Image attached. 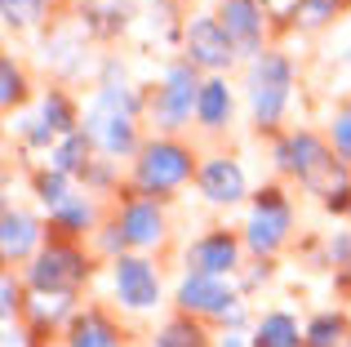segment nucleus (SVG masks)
I'll return each mask as SVG.
<instances>
[{
    "instance_id": "obj_24",
    "label": "nucleus",
    "mask_w": 351,
    "mask_h": 347,
    "mask_svg": "<svg viewBox=\"0 0 351 347\" xmlns=\"http://www.w3.org/2000/svg\"><path fill=\"white\" fill-rule=\"evenodd\" d=\"M347 9H351V0H298L293 23H298L302 32H325V27H334Z\"/></svg>"
},
{
    "instance_id": "obj_32",
    "label": "nucleus",
    "mask_w": 351,
    "mask_h": 347,
    "mask_svg": "<svg viewBox=\"0 0 351 347\" xmlns=\"http://www.w3.org/2000/svg\"><path fill=\"white\" fill-rule=\"evenodd\" d=\"M347 218H351V214H347Z\"/></svg>"
},
{
    "instance_id": "obj_1",
    "label": "nucleus",
    "mask_w": 351,
    "mask_h": 347,
    "mask_svg": "<svg viewBox=\"0 0 351 347\" xmlns=\"http://www.w3.org/2000/svg\"><path fill=\"white\" fill-rule=\"evenodd\" d=\"M271 160L285 178H293L311 196H320V205L338 191H351V165L334 156L329 139L316 130H289L280 139H271Z\"/></svg>"
},
{
    "instance_id": "obj_11",
    "label": "nucleus",
    "mask_w": 351,
    "mask_h": 347,
    "mask_svg": "<svg viewBox=\"0 0 351 347\" xmlns=\"http://www.w3.org/2000/svg\"><path fill=\"white\" fill-rule=\"evenodd\" d=\"M240 259H245V236L232 232V227H209V232L196 236V241L187 245V254H182L191 276H223V280L236 276Z\"/></svg>"
},
{
    "instance_id": "obj_21",
    "label": "nucleus",
    "mask_w": 351,
    "mask_h": 347,
    "mask_svg": "<svg viewBox=\"0 0 351 347\" xmlns=\"http://www.w3.org/2000/svg\"><path fill=\"white\" fill-rule=\"evenodd\" d=\"M40 125H49L58 139H67V134H76L80 125V107H76V98L67 94V89H45V98H40Z\"/></svg>"
},
{
    "instance_id": "obj_20",
    "label": "nucleus",
    "mask_w": 351,
    "mask_h": 347,
    "mask_svg": "<svg viewBox=\"0 0 351 347\" xmlns=\"http://www.w3.org/2000/svg\"><path fill=\"white\" fill-rule=\"evenodd\" d=\"M94 143H89V134L85 130H76V134H67V139H58L53 143V152H49V169H58V174H67V178H80V174L89 169V160H94Z\"/></svg>"
},
{
    "instance_id": "obj_8",
    "label": "nucleus",
    "mask_w": 351,
    "mask_h": 347,
    "mask_svg": "<svg viewBox=\"0 0 351 347\" xmlns=\"http://www.w3.org/2000/svg\"><path fill=\"white\" fill-rule=\"evenodd\" d=\"M182 58H187L191 67H200L205 76H227L240 53H236L232 36L223 32L218 14H191L187 23H182Z\"/></svg>"
},
{
    "instance_id": "obj_22",
    "label": "nucleus",
    "mask_w": 351,
    "mask_h": 347,
    "mask_svg": "<svg viewBox=\"0 0 351 347\" xmlns=\"http://www.w3.org/2000/svg\"><path fill=\"white\" fill-rule=\"evenodd\" d=\"M249 347H302V330L298 321H293L289 312H263L254 325V339H249Z\"/></svg>"
},
{
    "instance_id": "obj_13",
    "label": "nucleus",
    "mask_w": 351,
    "mask_h": 347,
    "mask_svg": "<svg viewBox=\"0 0 351 347\" xmlns=\"http://www.w3.org/2000/svg\"><path fill=\"white\" fill-rule=\"evenodd\" d=\"M218 23L232 36L240 58L254 62L258 53H267V9H263V0H218Z\"/></svg>"
},
{
    "instance_id": "obj_10",
    "label": "nucleus",
    "mask_w": 351,
    "mask_h": 347,
    "mask_svg": "<svg viewBox=\"0 0 351 347\" xmlns=\"http://www.w3.org/2000/svg\"><path fill=\"white\" fill-rule=\"evenodd\" d=\"M116 223L125 232L129 250L134 254H152L169 241V218H165V205L152 196H138V191H125V200L116 205Z\"/></svg>"
},
{
    "instance_id": "obj_7",
    "label": "nucleus",
    "mask_w": 351,
    "mask_h": 347,
    "mask_svg": "<svg viewBox=\"0 0 351 347\" xmlns=\"http://www.w3.org/2000/svg\"><path fill=\"white\" fill-rule=\"evenodd\" d=\"M173 312H187L196 321H223L227 330L245 325L240 294H236L232 280H223V276H191V272H182L178 289H173Z\"/></svg>"
},
{
    "instance_id": "obj_26",
    "label": "nucleus",
    "mask_w": 351,
    "mask_h": 347,
    "mask_svg": "<svg viewBox=\"0 0 351 347\" xmlns=\"http://www.w3.org/2000/svg\"><path fill=\"white\" fill-rule=\"evenodd\" d=\"M32 191H36V200H40L45 209H58L62 200L71 196V178L58 174V169H36L32 174Z\"/></svg>"
},
{
    "instance_id": "obj_23",
    "label": "nucleus",
    "mask_w": 351,
    "mask_h": 347,
    "mask_svg": "<svg viewBox=\"0 0 351 347\" xmlns=\"http://www.w3.org/2000/svg\"><path fill=\"white\" fill-rule=\"evenodd\" d=\"M32 98V76H27V67L14 58V53H5L0 58V112H18V107Z\"/></svg>"
},
{
    "instance_id": "obj_29",
    "label": "nucleus",
    "mask_w": 351,
    "mask_h": 347,
    "mask_svg": "<svg viewBox=\"0 0 351 347\" xmlns=\"http://www.w3.org/2000/svg\"><path fill=\"white\" fill-rule=\"evenodd\" d=\"M329 267H351V232H343V236H334V245H329Z\"/></svg>"
},
{
    "instance_id": "obj_31",
    "label": "nucleus",
    "mask_w": 351,
    "mask_h": 347,
    "mask_svg": "<svg viewBox=\"0 0 351 347\" xmlns=\"http://www.w3.org/2000/svg\"><path fill=\"white\" fill-rule=\"evenodd\" d=\"M334 280H338V289H343V294H351V267H343Z\"/></svg>"
},
{
    "instance_id": "obj_17",
    "label": "nucleus",
    "mask_w": 351,
    "mask_h": 347,
    "mask_svg": "<svg viewBox=\"0 0 351 347\" xmlns=\"http://www.w3.org/2000/svg\"><path fill=\"white\" fill-rule=\"evenodd\" d=\"M232 112H236V98H232L227 76H205V85H200V103H196V125L205 134H223L227 125H232Z\"/></svg>"
},
{
    "instance_id": "obj_16",
    "label": "nucleus",
    "mask_w": 351,
    "mask_h": 347,
    "mask_svg": "<svg viewBox=\"0 0 351 347\" xmlns=\"http://www.w3.org/2000/svg\"><path fill=\"white\" fill-rule=\"evenodd\" d=\"M62 347H129V334L116 325V316L98 303H85L62 330Z\"/></svg>"
},
{
    "instance_id": "obj_28",
    "label": "nucleus",
    "mask_w": 351,
    "mask_h": 347,
    "mask_svg": "<svg viewBox=\"0 0 351 347\" xmlns=\"http://www.w3.org/2000/svg\"><path fill=\"white\" fill-rule=\"evenodd\" d=\"M112 165H116V160H107V156L89 160V169L80 174V178H85V187H94V191H107V187H112Z\"/></svg>"
},
{
    "instance_id": "obj_6",
    "label": "nucleus",
    "mask_w": 351,
    "mask_h": 347,
    "mask_svg": "<svg viewBox=\"0 0 351 347\" xmlns=\"http://www.w3.org/2000/svg\"><path fill=\"white\" fill-rule=\"evenodd\" d=\"M89 276H94V250H85V245L45 241V250L23 267L32 294H76Z\"/></svg>"
},
{
    "instance_id": "obj_14",
    "label": "nucleus",
    "mask_w": 351,
    "mask_h": 347,
    "mask_svg": "<svg viewBox=\"0 0 351 347\" xmlns=\"http://www.w3.org/2000/svg\"><path fill=\"white\" fill-rule=\"evenodd\" d=\"M196 191L209 200V205H240V200L249 196V178L245 169H240L236 156H227V152H209L205 160H200V174H196Z\"/></svg>"
},
{
    "instance_id": "obj_19",
    "label": "nucleus",
    "mask_w": 351,
    "mask_h": 347,
    "mask_svg": "<svg viewBox=\"0 0 351 347\" xmlns=\"http://www.w3.org/2000/svg\"><path fill=\"white\" fill-rule=\"evenodd\" d=\"M147 347H214V339H209V321H196V316H187V312H173L169 321L156 330V339Z\"/></svg>"
},
{
    "instance_id": "obj_5",
    "label": "nucleus",
    "mask_w": 351,
    "mask_h": 347,
    "mask_svg": "<svg viewBox=\"0 0 351 347\" xmlns=\"http://www.w3.org/2000/svg\"><path fill=\"white\" fill-rule=\"evenodd\" d=\"M240 236H245V250L254 254V259H267V263L289 245L293 200L285 196L280 182H263V187L249 196V218H245V227H240Z\"/></svg>"
},
{
    "instance_id": "obj_15",
    "label": "nucleus",
    "mask_w": 351,
    "mask_h": 347,
    "mask_svg": "<svg viewBox=\"0 0 351 347\" xmlns=\"http://www.w3.org/2000/svg\"><path fill=\"white\" fill-rule=\"evenodd\" d=\"M45 250V223L27 209H5L0 214V259L5 267H27Z\"/></svg>"
},
{
    "instance_id": "obj_12",
    "label": "nucleus",
    "mask_w": 351,
    "mask_h": 347,
    "mask_svg": "<svg viewBox=\"0 0 351 347\" xmlns=\"http://www.w3.org/2000/svg\"><path fill=\"white\" fill-rule=\"evenodd\" d=\"M103 209L89 191H71L58 209H49V223H45V241L53 245H85L94 241V232L103 227Z\"/></svg>"
},
{
    "instance_id": "obj_18",
    "label": "nucleus",
    "mask_w": 351,
    "mask_h": 347,
    "mask_svg": "<svg viewBox=\"0 0 351 347\" xmlns=\"http://www.w3.org/2000/svg\"><path fill=\"white\" fill-rule=\"evenodd\" d=\"M302 347H351V321L343 307L316 312L302 325Z\"/></svg>"
},
{
    "instance_id": "obj_9",
    "label": "nucleus",
    "mask_w": 351,
    "mask_h": 347,
    "mask_svg": "<svg viewBox=\"0 0 351 347\" xmlns=\"http://www.w3.org/2000/svg\"><path fill=\"white\" fill-rule=\"evenodd\" d=\"M107 267H112V289H116L125 312H152V307H160V298H165L160 267L147 254H120Z\"/></svg>"
},
{
    "instance_id": "obj_27",
    "label": "nucleus",
    "mask_w": 351,
    "mask_h": 347,
    "mask_svg": "<svg viewBox=\"0 0 351 347\" xmlns=\"http://www.w3.org/2000/svg\"><path fill=\"white\" fill-rule=\"evenodd\" d=\"M329 147H334L338 160L351 165V103H343L334 112V121H329Z\"/></svg>"
},
{
    "instance_id": "obj_4",
    "label": "nucleus",
    "mask_w": 351,
    "mask_h": 347,
    "mask_svg": "<svg viewBox=\"0 0 351 347\" xmlns=\"http://www.w3.org/2000/svg\"><path fill=\"white\" fill-rule=\"evenodd\" d=\"M200 85H205V71L191 67L187 58L169 62L160 76V85L147 94V125L156 134H173L178 139L191 121H196V103H200Z\"/></svg>"
},
{
    "instance_id": "obj_30",
    "label": "nucleus",
    "mask_w": 351,
    "mask_h": 347,
    "mask_svg": "<svg viewBox=\"0 0 351 347\" xmlns=\"http://www.w3.org/2000/svg\"><path fill=\"white\" fill-rule=\"evenodd\" d=\"M214 347H249V339H245L240 330H227V334H223V339H218Z\"/></svg>"
},
{
    "instance_id": "obj_25",
    "label": "nucleus",
    "mask_w": 351,
    "mask_h": 347,
    "mask_svg": "<svg viewBox=\"0 0 351 347\" xmlns=\"http://www.w3.org/2000/svg\"><path fill=\"white\" fill-rule=\"evenodd\" d=\"M45 14H49V0H0V18L9 32H32L45 23Z\"/></svg>"
},
{
    "instance_id": "obj_2",
    "label": "nucleus",
    "mask_w": 351,
    "mask_h": 347,
    "mask_svg": "<svg viewBox=\"0 0 351 347\" xmlns=\"http://www.w3.org/2000/svg\"><path fill=\"white\" fill-rule=\"evenodd\" d=\"M200 160H205V156H200L187 139L152 134V139L143 143V152L134 156V165H129V191L152 196V200H160V205H165L178 187L196 182Z\"/></svg>"
},
{
    "instance_id": "obj_3",
    "label": "nucleus",
    "mask_w": 351,
    "mask_h": 347,
    "mask_svg": "<svg viewBox=\"0 0 351 347\" xmlns=\"http://www.w3.org/2000/svg\"><path fill=\"white\" fill-rule=\"evenodd\" d=\"M245 98H249V121H254V130L280 139L285 107H289V98H293V62H289V53H280V49L258 53V58L249 62V71H245Z\"/></svg>"
}]
</instances>
